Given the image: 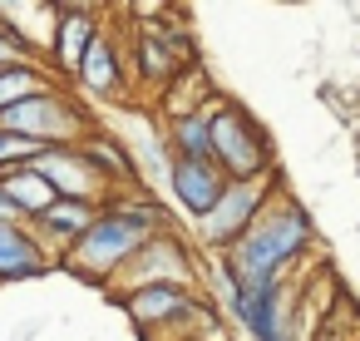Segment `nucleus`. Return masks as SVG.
Wrapping results in <instances>:
<instances>
[{"mask_svg":"<svg viewBox=\"0 0 360 341\" xmlns=\"http://www.w3.org/2000/svg\"><path fill=\"white\" fill-rule=\"evenodd\" d=\"M173 228V218H168V208H158L153 203V193H114L104 208H99V218L89 223V232L65 252V257H55V267H65L70 277H79V282H94V287H109L129 262H134V252L153 237V232H168Z\"/></svg>","mask_w":360,"mask_h":341,"instance_id":"1","label":"nucleus"},{"mask_svg":"<svg viewBox=\"0 0 360 341\" xmlns=\"http://www.w3.org/2000/svg\"><path fill=\"white\" fill-rule=\"evenodd\" d=\"M311 247H316V223H311V213L281 188V193L266 203V213L247 228V237H242L232 252L217 257V267H222L232 282H242V287H276V282H286V272H291Z\"/></svg>","mask_w":360,"mask_h":341,"instance_id":"2","label":"nucleus"},{"mask_svg":"<svg viewBox=\"0 0 360 341\" xmlns=\"http://www.w3.org/2000/svg\"><path fill=\"white\" fill-rule=\"evenodd\" d=\"M207 124H212V163L232 178V183H252V178H271L276 173V149L271 134L257 124V114H247L237 99H212L207 104Z\"/></svg>","mask_w":360,"mask_h":341,"instance_id":"3","label":"nucleus"},{"mask_svg":"<svg viewBox=\"0 0 360 341\" xmlns=\"http://www.w3.org/2000/svg\"><path fill=\"white\" fill-rule=\"evenodd\" d=\"M119 306L134 316L143 336H198V326H212V306L198 287H139L119 297Z\"/></svg>","mask_w":360,"mask_h":341,"instance_id":"4","label":"nucleus"},{"mask_svg":"<svg viewBox=\"0 0 360 341\" xmlns=\"http://www.w3.org/2000/svg\"><path fill=\"white\" fill-rule=\"evenodd\" d=\"M281 193V178L271 173V178H252V183H227V193H222V203L202 218V223H193V232H198V242L207 247V252H232L242 237H247V228L266 213V203Z\"/></svg>","mask_w":360,"mask_h":341,"instance_id":"5","label":"nucleus"},{"mask_svg":"<svg viewBox=\"0 0 360 341\" xmlns=\"http://www.w3.org/2000/svg\"><path fill=\"white\" fill-rule=\"evenodd\" d=\"M0 129H15V134H25V139H40V144H84L99 124L84 114V104H75L70 94H65V85L60 89H45V94H35V99H25V104H15V109H6L0 114Z\"/></svg>","mask_w":360,"mask_h":341,"instance_id":"6","label":"nucleus"},{"mask_svg":"<svg viewBox=\"0 0 360 341\" xmlns=\"http://www.w3.org/2000/svg\"><path fill=\"white\" fill-rule=\"evenodd\" d=\"M139 287H198V257H193V247L168 228V232H153L139 252H134V262L109 282V292L114 297H129V292H139Z\"/></svg>","mask_w":360,"mask_h":341,"instance_id":"7","label":"nucleus"},{"mask_svg":"<svg viewBox=\"0 0 360 341\" xmlns=\"http://www.w3.org/2000/svg\"><path fill=\"white\" fill-rule=\"evenodd\" d=\"M35 173L60 193V198H79V203H109L114 188L99 178V168L84 159L79 144H50L40 159H35Z\"/></svg>","mask_w":360,"mask_h":341,"instance_id":"8","label":"nucleus"},{"mask_svg":"<svg viewBox=\"0 0 360 341\" xmlns=\"http://www.w3.org/2000/svg\"><path fill=\"white\" fill-rule=\"evenodd\" d=\"M99 35H104V16H99V11H89V6H60L55 45H50V75H55L60 85L75 80Z\"/></svg>","mask_w":360,"mask_h":341,"instance_id":"9","label":"nucleus"},{"mask_svg":"<svg viewBox=\"0 0 360 341\" xmlns=\"http://www.w3.org/2000/svg\"><path fill=\"white\" fill-rule=\"evenodd\" d=\"M227 183H232V178H227L212 159H202V163H193V159H173V168H168V193H173L178 213L193 218V223H202V218L222 203Z\"/></svg>","mask_w":360,"mask_h":341,"instance_id":"10","label":"nucleus"},{"mask_svg":"<svg viewBox=\"0 0 360 341\" xmlns=\"http://www.w3.org/2000/svg\"><path fill=\"white\" fill-rule=\"evenodd\" d=\"M99 208H104V203L60 198L55 208H45V213H40V218H30L25 228L35 232V242H40V247L50 252V262H55V257H65V252H70V247H75V242L89 232V223L99 218Z\"/></svg>","mask_w":360,"mask_h":341,"instance_id":"11","label":"nucleus"},{"mask_svg":"<svg viewBox=\"0 0 360 341\" xmlns=\"http://www.w3.org/2000/svg\"><path fill=\"white\" fill-rule=\"evenodd\" d=\"M75 85H79L84 94H94V99H124V94H129V50L104 30V35L94 40V50L84 55Z\"/></svg>","mask_w":360,"mask_h":341,"instance_id":"12","label":"nucleus"},{"mask_svg":"<svg viewBox=\"0 0 360 341\" xmlns=\"http://www.w3.org/2000/svg\"><path fill=\"white\" fill-rule=\"evenodd\" d=\"M183 70H193V65H183V60H178V55H173L153 30H148V25H139V30H134V45H129V75H134L139 85H148V89H158V94H163Z\"/></svg>","mask_w":360,"mask_h":341,"instance_id":"13","label":"nucleus"},{"mask_svg":"<svg viewBox=\"0 0 360 341\" xmlns=\"http://www.w3.org/2000/svg\"><path fill=\"white\" fill-rule=\"evenodd\" d=\"M79 149H84V159L99 168V178H104L114 193H139V188H143V183H139V163H134V154H129V144H124V139H114V134L94 129Z\"/></svg>","mask_w":360,"mask_h":341,"instance_id":"14","label":"nucleus"},{"mask_svg":"<svg viewBox=\"0 0 360 341\" xmlns=\"http://www.w3.org/2000/svg\"><path fill=\"white\" fill-rule=\"evenodd\" d=\"M45 267L55 262L25 223H0V282H25V277H40Z\"/></svg>","mask_w":360,"mask_h":341,"instance_id":"15","label":"nucleus"},{"mask_svg":"<svg viewBox=\"0 0 360 341\" xmlns=\"http://www.w3.org/2000/svg\"><path fill=\"white\" fill-rule=\"evenodd\" d=\"M212 99H217V94H212L207 70L193 65V70H183V75L158 94V114H163V124H168V119H188V114H202Z\"/></svg>","mask_w":360,"mask_h":341,"instance_id":"16","label":"nucleus"},{"mask_svg":"<svg viewBox=\"0 0 360 341\" xmlns=\"http://www.w3.org/2000/svg\"><path fill=\"white\" fill-rule=\"evenodd\" d=\"M0 193H6L11 203H15V213L30 223V218H40L45 208H55L60 203V193L35 173V163L30 168H11V173H0Z\"/></svg>","mask_w":360,"mask_h":341,"instance_id":"17","label":"nucleus"},{"mask_svg":"<svg viewBox=\"0 0 360 341\" xmlns=\"http://www.w3.org/2000/svg\"><path fill=\"white\" fill-rule=\"evenodd\" d=\"M45 89H60V80L45 65H35V60L6 65V70H0V114L25 104V99H35V94H45Z\"/></svg>","mask_w":360,"mask_h":341,"instance_id":"18","label":"nucleus"},{"mask_svg":"<svg viewBox=\"0 0 360 341\" xmlns=\"http://www.w3.org/2000/svg\"><path fill=\"white\" fill-rule=\"evenodd\" d=\"M163 144H168L173 159H193V163L212 159V124H207V109H202V114H188V119H168V124H163Z\"/></svg>","mask_w":360,"mask_h":341,"instance_id":"19","label":"nucleus"},{"mask_svg":"<svg viewBox=\"0 0 360 341\" xmlns=\"http://www.w3.org/2000/svg\"><path fill=\"white\" fill-rule=\"evenodd\" d=\"M45 149H50V144H40V139H25V134H15V129H0V173L30 168Z\"/></svg>","mask_w":360,"mask_h":341,"instance_id":"20","label":"nucleus"},{"mask_svg":"<svg viewBox=\"0 0 360 341\" xmlns=\"http://www.w3.org/2000/svg\"><path fill=\"white\" fill-rule=\"evenodd\" d=\"M20 60H30V50L6 30V20H0V70H6V65H20ZM35 65H40V60H35Z\"/></svg>","mask_w":360,"mask_h":341,"instance_id":"21","label":"nucleus"},{"mask_svg":"<svg viewBox=\"0 0 360 341\" xmlns=\"http://www.w3.org/2000/svg\"><path fill=\"white\" fill-rule=\"evenodd\" d=\"M0 223H25V218H20V213H15V203H11V198H6V193H0Z\"/></svg>","mask_w":360,"mask_h":341,"instance_id":"22","label":"nucleus"},{"mask_svg":"<svg viewBox=\"0 0 360 341\" xmlns=\"http://www.w3.org/2000/svg\"><path fill=\"white\" fill-rule=\"evenodd\" d=\"M178 341H207V336H178Z\"/></svg>","mask_w":360,"mask_h":341,"instance_id":"23","label":"nucleus"}]
</instances>
